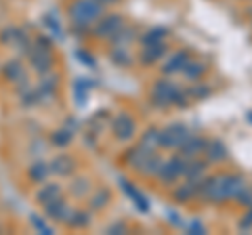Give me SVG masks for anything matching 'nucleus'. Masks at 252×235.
I'll use <instances>...</instances> for the list:
<instances>
[{"label":"nucleus","mask_w":252,"mask_h":235,"mask_svg":"<svg viewBox=\"0 0 252 235\" xmlns=\"http://www.w3.org/2000/svg\"><path fill=\"white\" fill-rule=\"evenodd\" d=\"M67 15L72 19L74 28H91L94 21H99L105 15V4L99 0H74L67 6Z\"/></svg>","instance_id":"nucleus-1"},{"label":"nucleus","mask_w":252,"mask_h":235,"mask_svg":"<svg viewBox=\"0 0 252 235\" xmlns=\"http://www.w3.org/2000/svg\"><path fill=\"white\" fill-rule=\"evenodd\" d=\"M28 59H30V65L36 69L38 74H46L51 72L53 65H55V57H53V51L49 46H34L30 53H28Z\"/></svg>","instance_id":"nucleus-2"},{"label":"nucleus","mask_w":252,"mask_h":235,"mask_svg":"<svg viewBox=\"0 0 252 235\" xmlns=\"http://www.w3.org/2000/svg\"><path fill=\"white\" fill-rule=\"evenodd\" d=\"M124 28V19H122V15H118V13H112V15H103L99 21H97V26H94L93 29V34L97 36V38H112L120 32V29Z\"/></svg>","instance_id":"nucleus-3"},{"label":"nucleus","mask_w":252,"mask_h":235,"mask_svg":"<svg viewBox=\"0 0 252 235\" xmlns=\"http://www.w3.org/2000/svg\"><path fill=\"white\" fill-rule=\"evenodd\" d=\"M187 139H189V130L183 124H170L168 128L160 130V147H166V149L181 147Z\"/></svg>","instance_id":"nucleus-4"},{"label":"nucleus","mask_w":252,"mask_h":235,"mask_svg":"<svg viewBox=\"0 0 252 235\" xmlns=\"http://www.w3.org/2000/svg\"><path fill=\"white\" fill-rule=\"evenodd\" d=\"M44 212H46V216H49V218H53V221H59L63 225H69L72 216L76 214V210L69 206V204L63 200V198H57V200H53L51 204H46Z\"/></svg>","instance_id":"nucleus-5"},{"label":"nucleus","mask_w":252,"mask_h":235,"mask_svg":"<svg viewBox=\"0 0 252 235\" xmlns=\"http://www.w3.org/2000/svg\"><path fill=\"white\" fill-rule=\"evenodd\" d=\"M185 170H187V162L183 160V155H181V158H170L164 162L162 170L158 172V178H160L162 183L170 185V183H175L179 176H183Z\"/></svg>","instance_id":"nucleus-6"},{"label":"nucleus","mask_w":252,"mask_h":235,"mask_svg":"<svg viewBox=\"0 0 252 235\" xmlns=\"http://www.w3.org/2000/svg\"><path fill=\"white\" fill-rule=\"evenodd\" d=\"M112 132L118 141H128L135 137L137 132V124L132 120V116L128 114H118L112 120Z\"/></svg>","instance_id":"nucleus-7"},{"label":"nucleus","mask_w":252,"mask_h":235,"mask_svg":"<svg viewBox=\"0 0 252 235\" xmlns=\"http://www.w3.org/2000/svg\"><path fill=\"white\" fill-rule=\"evenodd\" d=\"M177 86L168 80H158L152 88V101L158 107H168L172 105V95H175Z\"/></svg>","instance_id":"nucleus-8"},{"label":"nucleus","mask_w":252,"mask_h":235,"mask_svg":"<svg viewBox=\"0 0 252 235\" xmlns=\"http://www.w3.org/2000/svg\"><path fill=\"white\" fill-rule=\"evenodd\" d=\"M74 170H76V160L72 158V155L59 153V155H55V158L51 160V172H55V175L69 176Z\"/></svg>","instance_id":"nucleus-9"},{"label":"nucleus","mask_w":252,"mask_h":235,"mask_svg":"<svg viewBox=\"0 0 252 235\" xmlns=\"http://www.w3.org/2000/svg\"><path fill=\"white\" fill-rule=\"evenodd\" d=\"M191 61V57H189L187 51H179L177 55H172V57L166 61V63L162 65V72L164 74H177V72H183L185 65Z\"/></svg>","instance_id":"nucleus-10"},{"label":"nucleus","mask_w":252,"mask_h":235,"mask_svg":"<svg viewBox=\"0 0 252 235\" xmlns=\"http://www.w3.org/2000/svg\"><path fill=\"white\" fill-rule=\"evenodd\" d=\"M166 53V44L162 42H154V44H145L143 51H141V61H143L145 65H152L156 61H160V57Z\"/></svg>","instance_id":"nucleus-11"},{"label":"nucleus","mask_w":252,"mask_h":235,"mask_svg":"<svg viewBox=\"0 0 252 235\" xmlns=\"http://www.w3.org/2000/svg\"><path fill=\"white\" fill-rule=\"evenodd\" d=\"M208 147V141L202 139V137H193V139H187L183 145H181V155L183 158H195L198 153L206 151Z\"/></svg>","instance_id":"nucleus-12"},{"label":"nucleus","mask_w":252,"mask_h":235,"mask_svg":"<svg viewBox=\"0 0 252 235\" xmlns=\"http://www.w3.org/2000/svg\"><path fill=\"white\" fill-rule=\"evenodd\" d=\"M51 175V164H46L42 160H38L34 162L32 166L28 168V176H30V181L32 183H38V185H42L46 183V178H49Z\"/></svg>","instance_id":"nucleus-13"},{"label":"nucleus","mask_w":252,"mask_h":235,"mask_svg":"<svg viewBox=\"0 0 252 235\" xmlns=\"http://www.w3.org/2000/svg\"><path fill=\"white\" fill-rule=\"evenodd\" d=\"M152 153H154L152 149H147L145 145H141V143H139L137 147H132V149L124 155V160L128 162V164H130V166L135 168V170H139L141 166H143V162H145V160H147Z\"/></svg>","instance_id":"nucleus-14"},{"label":"nucleus","mask_w":252,"mask_h":235,"mask_svg":"<svg viewBox=\"0 0 252 235\" xmlns=\"http://www.w3.org/2000/svg\"><path fill=\"white\" fill-rule=\"evenodd\" d=\"M61 198V185L59 183H42L40 191L36 193V202L46 206V204H51L53 200Z\"/></svg>","instance_id":"nucleus-15"},{"label":"nucleus","mask_w":252,"mask_h":235,"mask_svg":"<svg viewBox=\"0 0 252 235\" xmlns=\"http://www.w3.org/2000/svg\"><path fill=\"white\" fill-rule=\"evenodd\" d=\"M109 200H112V191H109L107 187H101V189L93 191L89 195V206H91V210H103L109 204Z\"/></svg>","instance_id":"nucleus-16"},{"label":"nucleus","mask_w":252,"mask_h":235,"mask_svg":"<svg viewBox=\"0 0 252 235\" xmlns=\"http://www.w3.org/2000/svg\"><path fill=\"white\" fill-rule=\"evenodd\" d=\"M164 162H166V160L160 158V155H158V153L154 151V153L149 155V158L143 162V166L139 168V172H141V175H145V176H158V172L162 170Z\"/></svg>","instance_id":"nucleus-17"},{"label":"nucleus","mask_w":252,"mask_h":235,"mask_svg":"<svg viewBox=\"0 0 252 235\" xmlns=\"http://www.w3.org/2000/svg\"><path fill=\"white\" fill-rule=\"evenodd\" d=\"M2 72L11 82H28L26 69H23V65L19 63V61H9V63H4Z\"/></svg>","instance_id":"nucleus-18"},{"label":"nucleus","mask_w":252,"mask_h":235,"mask_svg":"<svg viewBox=\"0 0 252 235\" xmlns=\"http://www.w3.org/2000/svg\"><path fill=\"white\" fill-rule=\"evenodd\" d=\"M198 185L200 183H183V185H179L175 193H172V198H175L177 202H189V200H193V193L198 191Z\"/></svg>","instance_id":"nucleus-19"},{"label":"nucleus","mask_w":252,"mask_h":235,"mask_svg":"<svg viewBox=\"0 0 252 235\" xmlns=\"http://www.w3.org/2000/svg\"><path fill=\"white\" fill-rule=\"evenodd\" d=\"M120 185H122L124 193L128 195V198L137 204V208H139V210H147V208H149V206H147V198H145V195H141V193H139V191H137L135 187H132L128 181H120Z\"/></svg>","instance_id":"nucleus-20"},{"label":"nucleus","mask_w":252,"mask_h":235,"mask_svg":"<svg viewBox=\"0 0 252 235\" xmlns=\"http://www.w3.org/2000/svg\"><path fill=\"white\" fill-rule=\"evenodd\" d=\"M109 59H112L114 65H118V67H128L132 63L130 55L126 53V46H114V49L109 51Z\"/></svg>","instance_id":"nucleus-21"},{"label":"nucleus","mask_w":252,"mask_h":235,"mask_svg":"<svg viewBox=\"0 0 252 235\" xmlns=\"http://www.w3.org/2000/svg\"><path fill=\"white\" fill-rule=\"evenodd\" d=\"M204 172H206V164L204 162H191V164H187L185 176L189 178V183H200L204 178Z\"/></svg>","instance_id":"nucleus-22"},{"label":"nucleus","mask_w":252,"mask_h":235,"mask_svg":"<svg viewBox=\"0 0 252 235\" xmlns=\"http://www.w3.org/2000/svg\"><path fill=\"white\" fill-rule=\"evenodd\" d=\"M72 139H74L72 130H69V128H59V130H55L51 135V143L55 147H67L69 143H72Z\"/></svg>","instance_id":"nucleus-23"},{"label":"nucleus","mask_w":252,"mask_h":235,"mask_svg":"<svg viewBox=\"0 0 252 235\" xmlns=\"http://www.w3.org/2000/svg\"><path fill=\"white\" fill-rule=\"evenodd\" d=\"M141 145H145L147 149L156 151L158 147H160V130L149 128V130L145 132V135H143V139H141Z\"/></svg>","instance_id":"nucleus-24"},{"label":"nucleus","mask_w":252,"mask_h":235,"mask_svg":"<svg viewBox=\"0 0 252 235\" xmlns=\"http://www.w3.org/2000/svg\"><path fill=\"white\" fill-rule=\"evenodd\" d=\"M132 40H135V32H132L130 28H122L120 32H118L114 38H112V42L116 46H128Z\"/></svg>","instance_id":"nucleus-25"},{"label":"nucleus","mask_w":252,"mask_h":235,"mask_svg":"<svg viewBox=\"0 0 252 235\" xmlns=\"http://www.w3.org/2000/svg\"><path fill=\"white\" fill-rule=\"evenodd\" d=\"M164 38H166V29H164V28H152L143 38H141V42H143V46H145V44L162 42Z\"/></svg>","instance_id":"nucleus-26"},{"label":"nucleus","mask_w":252,"mask_h":235,"mask_svg":"<svg viewBox=\"0 0 252 235\" xmlns=\"http://www.w3.org/2000/svg\"><path fill=\"white\" fill-rule=\"evenodd\" d=\"M204 72H206V65L195 63V61H189V63L185 65V69H183V74L189 78V80H198V78L204 76Z\"/></svg>","instance_id":"nucleus-27"},{"label":"nucleus","mask_w":252,"mask_h":235,"mask_svg":"<svg viewBox=\"0 0 252 235\" xmlns=\"http://www.w3.org/2000/svg\"><path fill=\"white\" fill-rule=\"evenodd\" d=\"M91 223V214L89 212H80V210H76V214L72 216V221H69V229H84V227H89Z\"/></svg>","instance_id":"nucleus-28"},{"label":"nucleus","mask_w":252,"mask_h":235,"mask_svg":"<svg viewBox=\"0 0 252 235\" xmlns=\"http://www.w3.org/2000/svg\"><path fill=\"white\" fill-rule=\"evenodd\" d=\"M206 151H208V158L210 160H223L225 155H227L223 143H219V141H212V143H208Z\"/></svg>","instance_id":"nucleus-29"},{"label":"nucleus","mask_w":252,"mask_h":235,"mask_svg":"<svg viewBox=\"0 0 252 235\" xmlns=\"http://www.w3.org/2000/svg\"><path fill=\"white\" fill-rule=\"evenodd\" d=\"M19 29L17 28H4L2 32H0V42L2 44H11L15 46V42H17V38H19Z\"/></svg>","instance_id":"nucleus-30"},{"label":"nucleus","mask_w":252,"mask_h":235,"mask_svg":"<svg viewBox=\"0 0 252 235\" xmlns=\"http://www.w3.org/2000/svg\"><path fill=\"white\" fill-rule=\"evenodd\" d=\"M89 88H91V84H86V80H76V84H74V95L78 97V103H80V105L86 103Z\"/></svg>","instance_id":"nucleus-31"},{"label":"nucleus","mask_w":252,"mask_h":235,"mask_svg":"<svg viewBox=\"0 0 252 235\" xmlns=\"http://www.w3.org/2000/svg\"><path fill=\"white\" fill-rule=\"evenodd\" d=\"M91 189V183L86 181V178H78V181L72 183V193L76 195V198H82V195H86Z\"/></svg>","instance_id":"nucleus-32"},{"label":"nucleus","mask_w":252,"mask_h":235,"mask_svg":"<svg viewBox=\"0 0 252 235\" xmlns=\"http://www.w3.org/2000/svg\"><path fill=\"white\" fill-rule=\"evenodd\" d=\"M30 221H32V225H34L40 233H46V235H51V233H53V229H51V227L46 225L44 221H40V218H38V214H32V216H30Z\"/></svg>","instance_id":"nucleus-33"},{"label":"nucleus","mask_w":252,"mask_h":235,"mask_svg":"<svg viewBox=\"0 0 252 235\" xmlns=\"http://www.w3.org/2000/svg\"><path fill=\"white\" fill-rule=\"evenodd\" d=\"M44 23H46V26H49V28L53 29V34H55V36H61V26H59L57 21H55L53 15H46V17H44Z\"/></svg>","instance_id":"nucleus-34"},{"label":"nucleus","mask_w":252,"mask_h":235,"mask_svg":"<svg viewBox=\"0 0 252 235\" xmlns=\"http://www.w3.org/2000/svg\"><path fill=\"white\" fill-rule=\"evenodd\" d=\"M76 57L80 59L84 65H89V67H93V65H94V59H93V57H89V55H86L84 51H78V53H76Z\"/></svg>","instance_id":"nucleus-35"},{"label":"nucleus","mask_w":252,"mask_h":235,"mask_svg":"<svg viewBox=\"0 0 252 235\" xmlns=\"http://www.w3.org/2000/svg\"><path fill=\"white\" fill-rule=\"evenodd\" d=\"M107 233H126V223H114L107 227Z\"/></svg>","instance_id":"nucleus-36"},{"label":"nucleus","mask_w":252,"mask_h":235,"mask_svg":"<svg viewBox=\"0 0 252 235\" xmlns=\"http://www.w3.org/2000/svg\"><path fill=\"white\" fill-rule=\"evenodd\" d=\"M191 231H198V233H204V231H206V229H204V227H202L200 223H193V225H191Z\"/></svg>","instance_id":"nucleus-37"},{"label":"nucleus","mask_w":252,"mask_h":235,"mask_svg":"<svg viewBox=\"0 0 252 235\" xmlns=\"http://www.w3.org/2000/svg\"><path fill=\"white\" fill-rule=\"evenodd\" d=\"M99 2H101V4H116L118 0H99Z\"/></svg>","instance_id":"nucleus-38"}]
</instances>
